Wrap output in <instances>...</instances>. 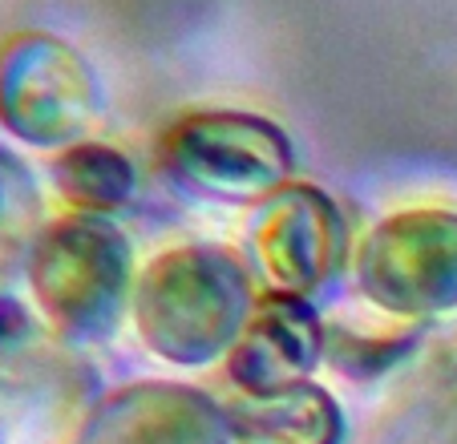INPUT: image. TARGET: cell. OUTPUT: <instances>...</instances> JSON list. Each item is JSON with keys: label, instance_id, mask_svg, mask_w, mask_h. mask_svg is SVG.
Returning a JSON list of instances; mask_svg holds the SVG:
<instances>
[{"label": "cell", "instance_id": "cell-1", "mask_svg": "<svg viewBox=\"0 0 457 444\" xmlns=\"http://www.w3.org/2000/svg\"><path fill=\"white\" fill-rule=\"evenodd\" d=\"M251 287L243 267L219 247H179L162 255L134 291V319L150 351L174 364L231 356L247 324Z\"/></svg>", "mask_w": 457, "mask_h": 444}, {"label": "cell", "instance_id": "cell-2", "mask_svg": "<svg viewBox=\"0 0 457 444\" xmlns=\"http://www.w3.org/2000/svg\"><path fill=\"white\" fill-rule=\"evenodd\" d=\"M29 291L41 316L70 340H102L129 300V243L102 214L45 222L25 255Z\"/></svg>", "mask_w": 457, "mask_h": 444}, {"label": "cell", "instance_id": "cell-3", "mask_svg": "<svg viewBox=\"0 0 457 444\" xmlns=\"http://www.w3.org/2000/svg\"><path fill=\"white\" fill-rule=\"evenodd\" d=\"M162 166L179 186L211 198H259L292 174V145L251 113H190L162 137Z\"/></svg>", "mask_w": 457, "mask_h": 444}, {"label": "cell", "instance_id": "cell-4", "mask_svg": "<svg viewBox=\"0 0 457 444\" xmlns=\"http://www.w3.org/2000/svg\"><path fill=\"white\" fill-rule=\"evenodd\" d=\"M361 291L393 316L457 308V214L405 210L377 226L361 251Z\"/></svg>", "mask_w": 457, "mask_h": 444}, {"label": "cell", "instance_id": "cell-5", "mask_svg": "<svg viewBox=\"0 0 457 444\" xmlns=\"http://www.w3.org/2000/svg\"><path fill=\"white\" fill-rule=\"evenodd\" d=\"M94 110V78L73 49L17 37L0 49V126L25 145H65Z\"/></svg>", "mask_w": 457, "mask_h": 444}, {"label": "cell", "instance_id": "cell-6", "mask_svg": "<svg viewBox=\"0 0 457 444\" xmlns=\"http://www.w3.org/2000/svg\"><path fill=\"white\" fill-rule=\"evenodd\" d=\"M255 251L263 271L284 291H316L332 283L345 263V218L320 190L292 186L263 210V222L255 226Z\"/></svg>", "mask_w": 457, "mask_h": 444}, {"label": "cell", "instance_id": "cell-7", "mask_svg": "<svg viewBox=\"0 0 457 444\" xmlns=\"http://www.w3.org/2000/svg\"><path fill=\"white\" fill-rule=\"evenodd\" d=\"M320 356H324V327L316 311L292 291H276L259 300L243 340L227 356V367L247 396H276L303 384Z\"/></svg>", "mask_w": 457, "mask_h": 444}, {"label": "cell", "instance_id": "cell-8", "mask_svg": "<svg viewBox=\"0 0 457 444\" xmlns=\"http://www.w3.org/2000/svg\"><path fill=\"white\" fill-rule=\"evenodd\" d=\"M219 404L182 384H138L94 412L81 444H231Z\"/></svg>", "mask_w": 457, "mask_h": 444}, {"label": "cell", "instance_id": "cell-9", "mask_svg": "<svg viewBox=\"0 0 457 444\" xmlns=\"http://www.w3.org/2000/svg\"><path fill=\"white\" fill-rule=\"evenodd\" d=\"M227 420L243 444H340L345 436L337 400L316 384L235 400L227 408Z\"/></svg>", "mask_w": 457, "mask_h": 444}, {"label": "cell", "instance_id": "cell-10", "mask_svg": "<svg viewBox=\"0 0 457 444\" xmlns=\"http://www.w3.org/2000/svg\"><path fill=\"white\" fill-rule=\"evenodd\" d=\"M53 178H57V190L78 210L102 214L129 198V190H134V166L118 150H110V145H70L53 162Z\"/></svg>", "mask_w": 457, "mask_h": 444}, {"label": "cell", "instance_id": "cell-11", "mask_svg": "<svg viewBox=\"0 0 457 444\" xmlns=\"http://www.w3.org/2000/svg\"><path fill=\"white\" fill-rule=\"evenodd\" d=\"M401 408L405 432L421 436L417 444H457V335L429 356Z\"/></svg>", "mask_w": 457, "mask_h": 444}, {"label": "cell", "instance_id": "cell-12", "mask_svg": "<svg viewBox=\"0 0 457 444\" xmlns=\"http://www.w3.org/2000/svg\"><path fill=\"white\" fill-rule=\"evenodd\" d=\"M37 214H41V198H37L33 174L12 150L0 145V275L21 255H29Z\"/></svg>", "mask_w": 457, "mask_h": 444}]
</instances>
